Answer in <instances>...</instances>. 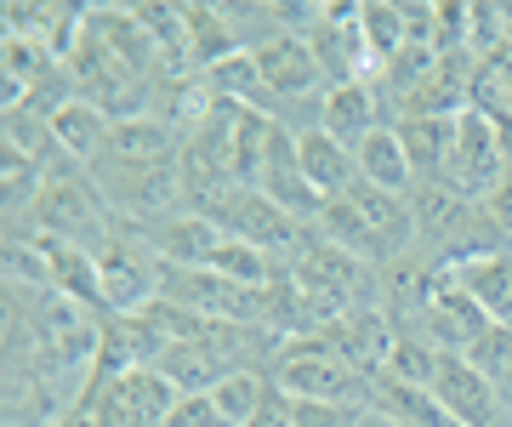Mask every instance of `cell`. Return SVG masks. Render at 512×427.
Wrapping results in <instances>:
<instances>
[{
	"label": "cell",
	"mask_w": 512,
	"mask_h": 427,
	"mask_svg": "<svg viewBox=\"0 0 512 427\" xmlns=\"http://www.w3.org/2000/svg\"><path fill=\"white\" fill-rule=\"evenodd\" d=\"M103 154H114V160H177L183 154V137L165 126V120H154V114H131V120H114Z\"/></svg>",
	"instance_id": "19"
},
{
	"label": "cell",
	"mask_w": 512,
	"mask_h": 427,
	"mask_svg": "<svg viewBox=\"0 0 512 427\" xmlns=\"http://www.w3.org/2000/svg\"><path fill=\"white\" fill-rule=\"evenodd\" d=\"M399 331H421L439 353H467L478 336L490 331V314L461 291L456 274H444V285L433 291V302H427V314H421L416 325H399Z\"/></svg>",
	"instance_id": "9"
},
{
	"label": "cell",
	"mask_w": 512,
	"mask_h": 427,
	"mask_svg": "<svg viewBox=\"0 0 512 427\" xmlns=\"http://www.w3.org/2000/svg\"><path fill=\"white\" fill-rule=\"evenodd\" d=\"M97 279H103V308L109 314H143L165 291V262L148 245L143 228L114 223V234L97 245Z\"/></svg>",
	"instance_id": "3"
},
{
	"label": "cell",
	"mask_w": 512,
	"mask_h": 427,
	"mask_svg": "<svg viewBox=\"0 0 512 427\" xmlns=\"http://www.w3.org/2000/svg\"><path fill=\"white\" fill-rule=\"evenodd\" d=\"M410 217H416V251L427 262H439L444 274H456L461 262H478L490 251H507V240L484 217V205L450 183H421L410 194Z\"/></svg>",
	"instance_id": "1"
},
{
	"label": "cell",
	"mask_w": 512,
	"mask_h": 427,
	"mask_svg": "<svg viewBox=\"0 0 512 427\" xmlns=\"http://www.w3.org/2000/svg\"><path fill=\"white\" fill-rule=\"evenodd\" d=\"M404 154L416 166L421 183H450V160H456V137H461V114H410L399 126Z\"/></svg>",
	"instance_id": "12"
},
{
	"label": "cell",
	"mask_w": 512,
	"mask_h": 427,
	"mask_svg": "<svg viewBox=\"0 0 512 427\" xmlns=\"http://www.w3.org/2000/svg\"><path fill=\"white\" fill-rule=\"evenodd\" d=\"M251 427H296L291 422V399H285V393H268V405H262V410H256V422Z\"/></svg>",
	"instance_id": "26"
},
{
	"label": "cell",
	"mask_w": 512,
	"mask_h": 427,
	"mask_svg": "<svg viewBox=\"0 0 512 427\" xmlns=\"http://www.w3.org/2000/svg\"><path fill=\"white\" fill-rule=\"evenodd\" d=\"M256 188H262V194H268L285 217H296V223H308V228H319V217H325V205H330L325 194L308 183V171H302V160H296V131L285 126V120H274L268 160H262Z\"/></svg>",
	"instance_id": "6"
},
{
	"label": "cell",
	"mask_w": 512,
	"mask_h": 427,
	"mask_svg": "<svg viewBox=\"0 0 512 427\" xmlns=\"http://www.w3.org/2000/svg\"><path fill=\"white\" fill-rule=\"evenodd\" d=\"M461 359H467L478 376H490L495 388H507V376H512V331H507V325H490L473 348L461 353Z\"/></svg>",
	"instance_id": "22"
},
{
	"label": "cell",
	"mask_w": 512,
	"mask_h": 427,
	"mask_svg": "<svg viewBox=\"0 0 512 427\" xmlns=\"http://www.w3.org/2000/svg\"><path fill=\"white\" fill-rule=\"evenodd\" d=\"M387 126V103H382V86L376 80H353V86H336L325 92V109H319V131L336 137L342 149H365L370 131Z\"/></svg>",
	"instance_id": "10"
},
{
	"label": "cell",
	"mask_w": 512,
	"mask_h": 427,
	"mask_svg": "<svg viewBox=\"0 0 512 427\" xmlns=\"http://www.w3.org/2000/svg\"><path fill=\"white\" fill-rule=\"evenodd\" d=\"M456 285L490 314V325H507L512 331V251H490L478 262H461Z\"/></svg>",
	"instance_id": "17"
},
{
	"label": "cell",
	"mask_w": 512,
	"mask_h": 427,
	"mask_svg": "<svg viewBox=\"0 0 512 427\" xmlns=\"http://www.w3.org/2000/svg\"><path fill=\"white\" fill-rule=\"evenodd\" d=\"M291 399V393H285ZM370 410L365 405H325V399H291V422L296 427H359Z\"/></svg>",
	"instance_id": "23"
},
{
	"label": "cell",
	"mask_w": 512,
	"mask_h": 427,
	"mask_svg": "<svg viewBox=\"0 0 512 427\" xmlns=\"http://www.w3.org/2000/svg\"><path fill=\"white\" fill-rule=\"evenodd\" d=\"M165 427H228V422H222V410L211 405V393H183V399L171 405V416H165Z\"/></svg>",
	"instance_id": "24"
},
{
	"label": "cell",
	"mask_w": 512,
	"mask_h": 427,
	"mask_svg": "<svg viewBox=\"0 0 512 427\" xmlns=\"http://www.w3.org/2000/svg\"><path fill=\"white\" fill-rule=\"evenodd\" d=\"M154 371H160L177 393H211L222 376H234L239 365L211 342V331H205V336H194V342H165V353L154 359Z\"/></svg>",
	"instance_id": "13"
},
{
	"label": "cell",
	"mask_w": 512,
	"mask_h": 427,
	"mask_svg": "<svg viewBox=\"0 0 512 427\" xmlns=\"http://www.w3.org/2000/svg\"><path fill=\"white\" fill-rule=\"evenodd\" d=\"M359 35H365L370 57H376V75H382L387 63L410 46V29H404V6L393 0H365L359 6Z\"/></svg>",
	"instance_id": "20"
},
{
	"label": "cell",
	"mask_w": 512,
	"mask_h": 427,
	"mask_svg": "<svg viewBox=\"0 0 512 427\" xmlns=\"http://www.w3.org/2000/svg\"><path fill=\"white\" fill-rule=\"evenodd\" d=\"M86 171H92L97 194L109 200L114 223L154 228V223H165V217L188 211L183 154H177V160H114V154H97Z\"/></svg>",
	"instance_id": "2"
},
{
	"label": "cell",
	"mask_w": 512,
	"mask_h": 427,
	"mask_svg": "<svg viewBox=\"0 0 512 427\" xmlns=\"http://www.w3.org/2000/svg\"><path fill=\"white\" fill-rule=\"evenodd\" d=\"M359 160V183L382 188V194H416V166H410V154H404V137L399 126H382L365 137V149L353 154Z\"/></svg>",
	"instance_id": "16"
},
{
	"label": "cell",
	"mask_w": 512,
	"mask_h": 427,
	"mask_svg": "<svg viewBox=\"0 0 512 427\" xmlns=\"http://www.w3.org/2000/svg\"><path fill=\"white\" fill-rule=\"evenodd\" d=\"M143 234L160 251L165 268H205L211 251L222 245V228L211 217H200V211H177V217H165V223L143 228Z\"/></svg>",
	"instance_id": "14"
},
{
	"label": "cell",
	"mask_w": 512,
	"mask_h": 427,
	"mask_svg": "<svg viewBox=\"0 0 512 427\" xmlns=\"http://www.w3.org/2000/svg\"><path fill=\"white\" fill-rule=\"evenodd\" d=\"M200 217H211L228 240H245V245H256V251H268L274 262H291L296 251L313 240V228L285 217L262 188H228V194L200 205Z\"/></svg>",
	"instance_id": "4"
},
{
	"label": "cell",
	"mask_w": 512,
	"mask_h": 427,
	"mask_svg": "<svg viewBox=\"0 0 512 427\" xmlns=\"http://www.w3.org/2000/svg\"><path fill=\"white\" fill-rule=\"evenodd\" d=\"M274 388L291 399H325V405H365L370 376L325 348V336H291L274 365Z\"/></svg>",
	"instance_id": "5"
},
{
	"label": "cell",
	"mask_w": 512,
	"mask_h": 427,
	"mask_svg": "<svg viewBox=\"0 0 512 427\" xmlns=\"http://www.w3.org/2000/svg\"><path fill=\"white\" fill-rule=\"evenodd\" d=\"M433 393L444 399V410L456 416L461 427H512L507 393L495 388L490 376H478L461 353H444L439 376H433Z\"/></svg>",
	"instance_id": "8"
},
{
	"label": "cell",
	"mask_w": 512,
	"mask_h": 427,
	"mask_svg": "<svg viewBox=\"0 0 512 427\" xmlns=\"http://www.w3.org/2000/svg\"><path fill=\"white\" fill-rule=\"evenodd\" d=\"M365 410L376 422H393V427H461L444 399L433 388H416V382H399V376H370V399Z\"/></svg>",
	"instance_id": "11"
},
{
	"label": "cell",
	"mask_w": 512,
	"mask_h": 427,
	"mask_svg": "<svg viewBox=\"0 0 512 427\" xmlns=\"http://www.w3.org/2000/svg\"><path fill=\"white\" fill-rule=\"evenodd\" d=\"M484 217L495 223V234H501V240H507V251H512V171H507V183L484 200Z\"/></svg>",
	"instance_id": "25"
},
{
	"label": "cell",
	"mask_w": 512,
	"mask_h": 427,
	"mask_svg": "<svg viewBox=\"0 0 512 427\" xmlns=\"http://www.w3.org/2000/svg\"><path fill=\"white\" fill-rule=\"evenodd\" d=\"M109 131H114V120L97 103H80L74 97L69 109H57L52 114V137H57V149L69 154V160H80V166H92L97 154L109 149Z\"/></svg>",
	"instance_id": "18"
},
{
	"label": "cell",
	"mask_w": 512,
	"mask_h": 427,
	"mask_svg": "<svg viewBox=\"0 0 512 427\" xmlns=\"http://www.w3.org/2000/svg\"><path fill=\"white\" fill-rule=\"evenodd\" d=\"M507 154H501V137H495L490 114L467 109L461 114V137H456V160H450V188H461L467 200H490L495 188L507 183Z\"/></svg>",
	"instance_id": "7"
},
{
	"label": "cell",
	"mask_w": 512,
	"mask_h": 427,
	"mask_svg": "<svg viewBox=\"0 0 512 427\" xmlns=\"http://www.w3.org/2000/svg\"><path fill=\"white\" fill-rule=\"evenodd\" d=\"M296 160H302V171H308V183L325 194V200H342L353 183H359V160H353V149H342L336 137H325L319 126L296 131Z\"/></svg>",
	"instance_id": "15"
},
{
	"label": "cell",
	"mask_w": 512,
	"mask_h": 427,
	"mask_svg": "<svg viewBox=\"0 0 512 427\" xmlns=\"http://www.w3.org/2000/svg\"><path fill=\"white\" fill-rule=\"evenodd\" d=\"M268 393H274V376L234 371V376H222L217 388H211V405L222 410V422H228V427H251L256 410L268 405Z\"/></svg>",
	"instance_id": "21"
}]
</instances>
